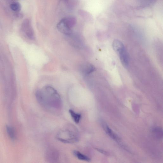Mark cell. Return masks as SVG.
<instances>
[{
  "instance_id": "6da1fadb",
  "label": "cell",
  "mask_w": 163,
  "mask_h": 163,
  "mask_svg": "<svg viewBox=\"0 0 163 163\" xmlns=\"http://www.w3.org/2000/svg\"><path fill=\"white\" fill-rule=\"evenodd\" d=\"M36 99L43 107L52 110L60 109L62 105L60 95L55 89L46 86L37 91L36 94Z\"/></svg>"
},
{
  "instance_id": "7a4b0ae2",
  "label": "cell",
  "mask_w": 163,
  "mask_h": 163,
  "mask_svg": "<svg viewBox=\"0 0 163 163\" xmlns=\"http://www.w3.org/2000/svg\"><path fill=\"white\" fill-rule=\"evenodd\" d=\"M79 134L77 128L73 125H68L59 131L56 135L59 141L66 143L77 142L79 140Z\"/></svg>"
},
{
  "instance_id": "3957f363",
  "label": "cell",
  "mask_w": 163,
  "mask_h": 163,
  "mask_svg": "<svg viewBox=\"0 0 163 163\" xmlns=\"http://www.w3.org/2000/svg\"><path fill=\"white\" fill-rule=\"evenodd\" d=\"M22 29L23 32L28 38L31 40L34 39V32L31 23L29 20L26 19L23 22Z\"/></svg>"
},
{
  "instance_id": "277c9868",
  "label": "cell",
  "mask_w": 163,
  "mask_h": 163,
  "mask_svg": "<svg viewBox=\"0 0 163 163\" xmlns=\"http://www.w3.org/2000/svg\"><path fill=\"white\" fill-rule=\"evenodd\" d=\"M57 28L59 31L66 35L69 36L72 33L71 28L69 26L62 20L57 23Z\"/></svg>"
},
{
  "instance_id": "5b68a950",
  "label": "cell",
  "mask_w": 163,
  "mask_h": 163,
  "mask_svg": "<svg viewBox=\"0 0 163 163\" xmlns=\"http://www.w3.org/2000/svg\"><path fill=\"white\" fill-rule=\"evenodd\" d=\"M95 70V67L92 64L86 63L83 64L80 67V71L83 74L87 75L93 72Z\"/></svg>"
},
{
  "instance_id": "8992f818",
  "label": "cell",
  "mask_w": 163,
  "mask_h": 163,
  "mask_svg": "<svg viewBox=\"0 0 163 163\" xmlns=\"http://www.w3.org/2000/svg\"><path fill=\"white\" fill-rule=\"evenodd\" d=\"M71 34L68 36L70 37L69 42L73 46L75 47L80 48H82V42L79 37L75 35L72 36Z\"/></svg>"
},
{
  "instance_id": "52a82bcc",
  "label": "cell",
  "mask_w": 163,
  "mask_h": 163,
  "mask_svg": "<svg viewBox=\"0 0 163 163\" xmlns=\"http://www.w3.org/2000/svg\"><path fill=\"white\" fill-rule=\"evenodd\" d=\"M118 53L119 54L122 65L125 67H127L129 65V58L128 53L125 49Z\"/></svg>"
},
{
  "instance_id": "ba28073f",
  "label": "cell",
  "mask_w": 163,
  "mask_h": 163,
  "mask_svg": "<svg viewBox=\"0 0 163 163\" xmlns=\"http://www.w3.org/2000/svg\"><path fill=\"white\" fill-rule=\"evenodd\" d=\"M113 46L115 51L118 53L125 49L122 42L118 40L114 41Z\"/></svg>"
},
{
  "instance_id": "9c48e42d",
  "label": "cell",
  "mask_w": 163,
  "mask_h": 163,
  "mask_svg": "<svg viewBox=\"0 0 163 163\" xmlns=\"http://www.w3.org/2000/svg\"><path fill=\"white\" fill-rule=\"evenodd\" d=\"M62 20L71 28L76 25L77 22L76 18L72 16H68L63 18Z\"/></svg>"
},
{
  "instance_id": "30bf717a",
  "label": "cell",
  "mask_w": 163,
  "mask_h": 163,
  "mask_svg": "<svg viewBox=\"0 0 163 163\" xmlns=\"http://www.w3.org/2000/svg\"><path fill=\"white\" fill-rule=\"evenodd\" d=\"M80 16L85 21L87 22H91L92 20V16L88 12L83 10H80L79 11Z\"/></svg>"
},
{
  "instance_id": "8fae6325",
  "label": "cell",
  "mask_w": 163,
  "mask_h": 163,
  "mask_svg": "<svg viewBox=\"0 0 163 163\" xmlns=\"http://www.w3.org/2000/svg\"><path fill=\"white\" fill-rule=\"evenodd\" d=\"M69 112L74 122L77 124L79 123L81 118V114L77 113L71 109L69 110Z\"/></svg>"
},
{
  "instance_id": "7c38bea8",
  "label": "cell",
  "mask_w": 163,
  "mask_h": 163,
  "mask_svg": "<svg viewBox=\"0 0 163 163\" xmlns=\"http://www.w3.org/2000/svg\"><path fill=\"white\" fill-rule=\"evenodd\" d=\"M73 154L74 156L80 160L87 161H91V159L89 158L82 154L79 151H74L73 152Z\"/></svg>"
},
{
  "instance_id": "4fadbf2b",
  "label": "cell",
  "mask_w": 163,
  "mask_h": 163,
  "mask_svg": "<svg viewBox=\"0 0 163 163\" xmlns=\"http://www.w3.org/2000/svg\"><path fill=\"white\" fill-rule=\"evenodd\" d=\"M105 130L107 134L112 138L116 141H118L120 140V138L115 134L112 130L108 126L105 127Z\"/></svg>"
},
{
  "instance_id": "5bb4252c",
  "label": "cell",
  "mask_w": 163,
  "mask_h": 163,
  "mask_svg": "<svg viewBox=\"0 0 163 163\" xmlns=\"http://www.w3.org/2000/svg\"><path fill=\"white\" fill-rule=\"evenodd\" d=\"M7 134L9 137L12 140H14L16 138V132L13 128L9 126H7L6 127Z\"/></svg>"
},
{
  "instance_id": "9a60e30c",
  "label": "cell",
  "mask_w": 163,
  "mask_h": 163,
  "mask_svg": "<svg viewBox=\"0 0 163 163\" xmlns=\"http://www.w3.org/2000/svg\"><path fill=\"white\" fill-rule=\"evenodd\" d=\"M10 8L14 12H19L21 9V5L18 2H14L10 5Z\"/></svg>"
},
{
  "instance_id": "2e32d148",
  "label": "cell",
  "mask_w": 163,
  "mask_h": 163,
  "mask_svg": "<svg viewBox=\"0 0 163 163\" xmlns=\"http://www.w3.org/2000/svg\"><path fill=\"white\" fill-rule=\"evenodd\" d=\"M154 132L155 133H156V136L159 135V137H161V135L162 136V130L160 128H155L154 130Z\"/></svg>"
},
{
  "instance_id": "e0dca14e",
  "label": "cell",
  "mask_w": 163,
  "mask_h": 163,
  "mask_svg": "<svg viewBox=\"0 0 163 163\" xmlns=\"http://www.w3.org/2000/svg\"><path fill=\"white\" fill-rule=\"evenodd\" d=\"M96 150L98 151L99 152H100L101 153L105 155L108 154L107 153L106 151H103L102 150H101L100 149H96Z\"/></svg>"
}]
</instances>
